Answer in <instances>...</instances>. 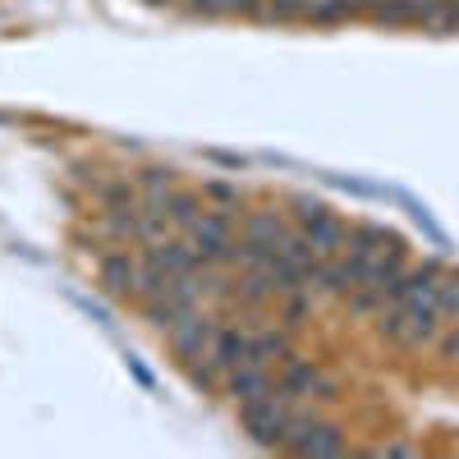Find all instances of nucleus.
<instances>
[{"instance_id":"4","label":"nucleus","mask_w":459,"mask_h":459,"mask_svg":"<svg viewBox=\"0 0 459 459\" xmlns=\"http://www.w3.org/2000/svg\"><path fill=\"white\" fill-rule=\"evenodd\" d=\"M299 235L303 239H308L322 257H335L340 248H344V239H350V230H344L340 225V216L335 212H326V207H317V203H308V198H303L299 203Z\"/></svg>"},{"instance_id":"6","label":"nucleus","mask_w":459,"mask_h":459,"mask_svg":"<svg viewBox=\"0 0 459 459\" xmlns=\"http://www.w3.org/2000/svg\"><path fill=\"white\" fill-rule=\"evenodd\" d=\"M281 386L294 395V400H335V381L317 368V363H308V359H285V368H281Z\"/></svg>"},{"instance_id":"14","label":"nucleus","mask_w":459,"mask_h":459,"mask_svg":"<svg viewBox=\"0 0 459 459\" xmlns=\"http://www.w3.org/2000/svg\"><path fill=\"white\" fill-rule=\"evenodd\" d=\"M437 308H441V317H459V276H441Z\"/></svg>"},{"instance_id":"7","label":"nucleus","mask_w":459,"mask_h":459,"mask_svg":"<svg viewBox=\"0 0 459 459\" xmlns=\"http://www.w3.org/2000/svg\"><path fill=\"white\" fill-rule=\"evenodd\" d=\"M101 285L110 299H138L143 290V257H129V253H106L101 257Z\"/></svg>"},{"instance_id":"16","label":"nucleus","mask_w":459,"mask_h":459,"mask_svg":"<svg viewBox=\"0 0 459 459\" xmlns=\"http://www.w3.org/2000/svg\"><path fill=\"white\" fill-rule=\"evenodd\" d=\"M437 32H459V0H441V14H437Z\"/></svg>"},{"instance_id":"13","label":"nucleus","mask_w":459,"mask_h":459,"mask_svg":"<svg viewBox=\"0 0 459 459\" xmlns=\"http://www.w3.org/2000/svg\"><path fill=\"white\" fill-rule=\"evenodd\" d=\"M303 14H308L313 23H335V19H350L354 5H350V0H308V10H303Z\"/></svg>"},{"instance_id":"21","label":"nucleus","mask_w":459,"mask_h":459,"mask_svg":"<svg viewBox=\"0 0 459 459\" xmlns=\"http://www.w3.org/2000/svg\"><path fill=\"white\" fill-rule=\"evenodd\" d=\"M152 5H166V0H152Z\"/></svg>"},{"instance_id":"5","label":"nucleus","mask_w":459,"mask_h":459,"mask_svg":"<svg viewBox=\"0 0 459 459\" xmlns=\"http://www.w3.org/2000/svg\"><path fill=\"white\" fill-rule=\"evenodd\" d=\"M285 450H294V455H344V437L331 423H317L313 413H294V423L285 432Z\"/></svg>"},{"instance_id":"1","label":"nucleus","mask_w":459,"mask_h":459,"mask_svg":"<svg viewBox=\"0 0 459 459\" xmlns=\"http://www.w3.org/2000/svg\"><path fill=\"white\" fill-rule=\"evenodd\" d=\"M294 413H299V400L281 386V377H276L272 391H262V395H253V400L239 404L244 432H248L257 446H281V450H285V432H290V423H294Z\"/></svg>"},{"instance_id":"9","label":"nucleus","mask_w":459,"mask_h":459,"mask_svg":"<svg viewBox=\"0 0 459 459\" xmlns=\"http://www.w3.org/2000/svg\"><path fill=\"white\" fill-rule=\"evenodd\" d=\"M372 14L381 23H423V28H437L441 0H377Z\"/></svg>"},{"instance_id":"17","label":"nucleus","mask_w":459,"mask_h":459,"mask_svg":"<svg viewBox=\"0 0 459 459\" xmlns=\"http://www.w3.org/2000/svg\"><path fill=\"white\" fill-rule=\"evenodd\" d=\"M221 10H225V14H257L262 0H221Z\"/></svg>"},{"instance_id":"3","label":"nucleus","mask_w":459,"mask_h":459,"mask_svg":"<svg viewBox=\"0 0 459 459\" xmlns=\"http://www.w3.org/2000/svg\"><path fill=\"white\" fill-rule=\"evenodd\" d=\"M188 235V244L198 248V257L207 262V266H216V262H230V244H235V225H230V216L225 212H198V221L184 230Z\"/></svg>"},{"instance_id":"11","label":"nucleus","mask_w":459,"mask_h":459,"mask_svg":"<svg viewBox=\"0 0 459 459\" xmlns=\"http://www.w3.org/2000/svg\"><path fill=\"white\" fill-rule=\"evenodd\" d=\"M290 235H294V230H290L276 212H253V216L244 221V239H253V244L266 248V253H276Z\"/></svg>"},{"instance_id":"8","label":"nucleus","mask_w":459,"mask_h":459,"mask_svg":"<svg viewBox=\"0 0 459 459\" xmlns=\"http://www.w3.org/2000/svg\"><path fill=\"white\" fill-rule=\"evenodd\" d=\"M248 344H253V331L248 326H221L216 331V344H212V372L225 381L239 363H248Z\"/></svg>"},{"instance_id":"20","label":"nucleus","mask_w":459,"mask_h":459,"mask_svg":"<svg viewBox=\"0 0 459 459\" xmlns=\"http://www.w3.org/2000/svg\"><path fill=\"white\" fill-rule=\"evenodd\" d=\"M350 5H354V14H359V10H377V0H350Z\"/></svg>"},{"instance_id":"19","label":"nucleus","mask_w":459,"mask_h":459,"mask_svg":"<svg viewBox=\"0 0 459 459\" xmlns=\"http://www.w3.org/2000/svg\"><path fill=\"white\" fill-rule=\"evenodd\" d=\"M188 10L194 14H221V0H188Z\"/></svg>"},{"instance_id":"10","label":"nucleus","mask_w":459,"mask_h":459,"mask_svg":"<svg viewBox=\"0 0 459 459\" xmlns=\"http://www.w3.org/2000/svg\"><path fill=\"white\" fill-rule=\"evenodd\" d=\"M272 386H276V368H272V363H253V359L239 363L235 372L225 377V391L235 395L239 404L253 400V395H262V391H272Z\"/></svg>"},{"instance_id":"2","label":"nucleus","mask_w":459,"mask_h":459,"mask_svg":"<svg viewBox=\"0 0 459 459\" xmlns=\"http://www.w3.org/2000/svg\"><path fill=\"white\" fill-rule=\"evenodd\" d=\"M216 317H207V313H188L179 326H170V350H175V359L194 372V368H207L212 363V344H216Z\"/></svg>"},{"instance_id":"18","label":"nucleus","mask_w":459,"mask_h":459,"mask_svg":"<svg viewBox=\"0 0 459 459\" xmlns=\"http://www.w3.org/2000/svg\"><path fill=\"white\" fill-rule=\"evenodd\" d=\"M207 198H216V203H235V198H239V188H230V184L212 179V184H207Z\"/></svg>"},{"instance_id":"12","label":"nucleus","mask_w":459,"mask_h":459,"mask_svg":"<svg viewBox=\"0 0 459 459\" xmlns=\"http://www.w3.org/2000/svg\"><path fill=\"white\" fill-rule=\"evenodd\" d=\"M248 359L253 363H285L290 359V331H253V344H248Z\"/></svg>"},{"instance_id":"15","label":"nucleus","mask_w":459,"mask_h":459,"mask_svg":"<svg viewBox=\"0 0 459 459\" xmlns=\"http://www.w3.org/2000/svg\"><path fill=\"white\" fill-rule=\"evenodd\" d=\"M303 10H308V0H266L262 5L266 19H299Z\"/></svg>"}]
</instances>
